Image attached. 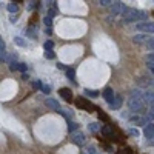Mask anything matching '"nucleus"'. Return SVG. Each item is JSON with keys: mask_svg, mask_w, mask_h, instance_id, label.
Instances as JSON below:
<instances>
[{"mask_svg": "<svg viewBox=\"0 0 154 154\" xmlns=\"http://www.w3.org/2000/svg\"><path fill=\"white\" fill-rule=\"evenodd\" d=\"M128 108H130L133 112H143L145 111V94L142 91H139V89H136V91L131 93V97L128 99Z\"/></svg>", "mask_w": 154, "mask_h": 154, "instance_id": "f257e3e1", "label": "nucleus"}, {"mask_svg": "<svg viewBox=\"0 0 154 154\" xmlns=\"http://www.w3.org/2000/svg\"><path fill=\"white\" fill-rule=\"evenodd\" d=\"M123 17H125V22H137L139 23V20L146 19V12L134 9V8H126L123 12Z\"/></svg>", "mask_w": 154, "mask_h": 154, "instance_id": "f03ea898", "label": "nucleus"}, {"mask_svg": "<svg viewBox=\"0 0 154 154\" xmlns=\"http://www.w3.org/2000/svg\"><path fill=\"white\" fill-rule=\"evenodd\" d=\"M126 6L123 2H112V5L109 6V12L112 16H123Z\"/></svg>", "mask_w": 154, "mask_h": 154, "instance_id": "7ed1b4c3", "label": "nucleus"}, {"mask_svg": "<svg viewBox=\"0 0 154 154\" xmlns=\"http://www.w3.org/2000/svg\"><path fill=\"white\" fill-rule=\"evenodd\" d=\"M75 106L80 108V109H85V111H94V105L91 103V102H88L85 97H77L75 100Z\"/></svg>", "mask_w": 154, "mask_h": 154, "instance_id": "20e7f679", "label": "nucleus"}, {"mask_svg": "<svg viewBox=\"0 0 154 154\" xmlns=\"http://www.w3.org/2000/svg\"><path fill=\"white\" fill-rule=\"evenodd\" d=\"M149 119H152V117H149V116H148V117H142V116H131V117H130V120L134 123V125H139V126H145L146 123H149L148 120Z\"/></svg>", "mask_w": 154, "mask_h": 154, "instance_id": "39448f33", "label": "nucleus"}, {"mask_svg": "<svg viewBox=\"0 0 154 154\" xmlns=\"http://www.w3.org/2000/svg\"><path fill=\"white\" fill-rule=\"evenodd\" d=\"M71 142L75 143V145H83L85 143V136L80 131H74L71 134Z\"/></svg>", "mask_w": 154, "mask_h": 154, "instance_id": "423d86ee", "label": "nucleus"}, {"mask_svg": "<svg viewBox=\"0 0 154 154\" xmlns=\"http://www.w3.org/2000/svg\"><path fill=\"white\" fill-rule=\"evenodd\" d=\"M136 28L139 31H146V32H152V22H140L136 25Z\"/></svg>", "mask_w": 154, "mask_h": 154, "instance_id": "0eeeda50", "label": "nucleus"}, {"mask_svg": "<svg viewBox=\"0 0 154 154\" xmlns=\"http://www.w3.org/2000/svg\"><path fill=\"white\" fill-rule=\"evenodd\" d=\"M122 103H123L122 97H120V96H114L112 100L109 102V108H111V109H119V108L122 106Z\"/></svg>", "mask_w": 154, "mask_h": 154, "instance_id": "6e6552de", "label": "nucleus"}, {"mask_svg": "<svg viewBox=\"0 0 154 154\" xmlns=\"http://www.w3.org/2000/svg\"><path fill=\"white\" fill-rule=\"evenodd\" d=\"M59 94H60V97H63L66 102H71L72 100V93H71L69 88H62L60 91H59Z\"/></svg>", "mask_w": 154, "mask_h": 154, "instance_id": "1a4fd4ad", "label": "nucleus"}, {"mask_svg": "<svg viewBox=\"0 0 154 154\" xmlns=\"http://www.w3.org/2000/svg\"><path fill=\"white\" fill-rule=\"evenodd\" d=\"M46 105H48L51 109L57 111V112H60V111H62V109H60V105H59V102H57L56 99H48V100H46Z\"/></svg>", "mask_w": 154, "mask_h": 154, "instance_id": "9d476101", "label": "nucleus"}, {"mask_svg": "<svg viewBox=\"0 0 154 154\" xmlns=\"http://www.w3.org/2000/svg\"><path fill=\"white\" fill-rule=\"evenodd\" d=\"M100 131H102V134H103V136L111 137V136H112V133H114V128H112V126H109V125H102V126H100Z\"/></svg>", "mask_w": 154, "mask_h": 154, "instance_id": "9b49d317", "label": "nucleus"}, {"mask_svg": "<svg viewBox=\"0 0 154 154\" xmlns=\"http://www.w3.org/2000/svg\"><path fill=\"white\" fill-rule=\"evenodd\" d=\"M145 136H146V139H149V140L152 139V136H154V125H152V122L145 125Z\"/></svg>", "mask_w": 154, "mask_h": 154, "instance_id": "f8f14e48", "label": "nucleus"}, {"mask_svg": "<svg viewBox=\"0 0 154 154\" xmlns=\"http://www.w3.org/2000/svg\"><path fill=\"white\" fill-rule=\"evenodd\" d=\"M148 35H145V34H137V35H134L133 37V40L136 42V43H143V42H146L148 40Z\"/></svg>", "mask_w": 154, "mask_h": 154, "instance_id": "ddd939ff", "label": "nucleus"}, {"mask_svg": "<svg viewBox=\"0 0 154 154\" xmlns=\"http://www.w3.org/2000/svg\"><path fill=\"white\" fill-rule=\"evenodd\" d=\"M103 97H105V100L108 102V103H109V102L112 100V97H114V93H112V89H111V88H105V91H103Z\"/></svg>", "mask_w": 154, "mask_h": 154, "instance_id": "4468645a", "label": "nucleus"}, {"mask_svg": "<svg viewBox=\"0 0 154 154\" xmlns=\"http://www.w3.org/2000/svg\"><path fill=\"white\" fill-rule=\"evenodd\" d=\"M152 65H154V57H152V53H151V54L146 56V66L151 69V72L154 71V66H152Z\"/></svg>", "mask_w": 154, "mask_h": 154, "instance_id": "2eb2a0df", "label": "nucleus"}, {"mask_svg": "<svg viewBox=\"0 0 154 154\" xmlns=\"http://www.w3.org/2000/svg\"><path fill=\"white\" fill-rule=\"evenodd\" d=\"M8 11L11 12V14H17V11H19V6L16 3H9L8 5Z\"/></svg>", "mask_w": 154, "mask_h": 154, "instance_id": "dca6fc26", "label": "nucleus"}, {"mask_svg": "<svg viewBox=\"0 0 154 154\" xmlns=\"http://www.w3.org/2000/svg\"><path fill=\"white\" fill-rule=\"evenodd\" d=\"M68 130H69L71 133L77 131V130H79V123H74V122H68Z\"/></svg>", "mask_w": 154, "mask_h": 154, "instance_id": "f3484780", "label": "nucleus"}, {"mask_svg": "<svg viewBox=\"0 0 154 154\" xmlns=\"http://www.w3.org/2000/svg\"><path fill=\"white\" fill-rule=\"evenodd\" d=\"M14 43H16V45H19V46H23V48L26 46V42H25L22 37H14Z\"/></svg>", "mask_w": 154, "mask_h": 154, "instance_id": "a211bd4d", "label": "nucleus"}, {"mask_svg": "<svg viewBox=\"0 0 154 154\" xmlns=\"http://www.w3.org/2000/svg\"><path fill=\"white\" fill-rule=\"evenodd\" d=\"M43 46H45L46 51H53V49H54V42H53V40H46Z\"/></svg>", "mask_w": 154, "mask_h": 154, "instance_id": "6ab92c4d", "label": "nucleus"}, {"mask_svg": "<svg viewBox=\"0 0 154 154\" xmlns=\"http://www.w3.org/2000/svg\"><path fill=\"white\" fill-rule=\"evenodd\" d=\"M137 83L140 86H148V85H151V80L149 79H137Z\"/></svg>", "mask_w": 154, "mask_h": 154, "instance_id": "aec40b11", "label": "nucleus"}, {"mask_svg": "<svg viewBox=\"0 0 154 154\" xmlns=\"http://www.w3.org/2000/svg\"><path fill=\"white\" fill-rule=\"evenodd\" d=\"M99 119H100V120H103V122H109V117L106 116V112L100 111V109H99Z\"/></svg>", "mask_w": 154, "mask_h": 154, "instance_id": "412c9836", "label": "nucleus"}, {"mask_svg": "<svg viewBox=\"0 0 154 154\" xmlns=\"http://www.w3.org/2000/svg\"><path fill=\"white\" fill-rule=\"evenodd\" d=\"M66 75H68L69 80H74V75H75L74 69H72V68H66Z\"/></svg>", "mask_w": 154, "mask_h": 154, "instance_id": "4be33fe9", "label": "nucleus"}, {"mask_svg": "<svg viewBox=\"0 0 154 154\" xmlns=\"http://www.w3.org/2000/svg\"><path fill=\"white\" fill-rule=\"evenodd\" d=\"M89 131H91V133H94V131H97L99 130V123L97 122H93V123H89Z\"/></svg>", "mask_w": 154, "mask_h": 154, "instance_id": "5701e85b", "label": "nucleus"}, {"mask_svg": "<svg viewBox=\"0 0 154 154\" xmlns=\"http://www.w3.org/2000/svg\"><path fill=\"white\" fill-rule=\"evenodd\" d=\"M16 68H17L19 71H22V72H25V71L28 69V66L25 65V63H16Z\"/></svg>", "mask_w": 154, "mask_h": 154, "instance_id": "b1692460", "label": "nucleus"}, {"mask_svg": "<svg viewBox=\"0 0 154 154\" xmlns=\"http://www.w3.org/2000/svg\"><path fill=\"white\" fill-rule=\"evenodd\" d=\"M85 94H86L88 97H97V96H99V93H96V91H89V89H85Z\"/></svg>", "mask_w": 154, "mask_h": 154, "instance_id": "393cba45", "label": "nucleus"}, {"mask_svg": "<svg viewBox=\"0 0 154 154\" xmlns=\"http://www.w3.org/2000/svg\"><path fill=\"white\" fill-rule=\"evenodd\" d=\"M45 57H46V59H56V53H54V51H46Z\"/></svg>", "mask_w": 154, "mask_h": 154, "instance_id": "a878e982", "label": "nucleus"}, {"mask_svg": "<svg viewBox=\"0 0 154 154\" xmlns=\"http://www.w3.org/2000/svg\"><path fill=\"white\" fill-rule=\"evenodd\" d=\"M119 154H133V151H131V148H123L119 151Z\"/></svg>", "mask_w": 154, "mask_h": 154, "instance_id": "bb28decb", "label": "nucleus"}, {"mask_svg": "<svg viewBox=\"0 0 154 154\" xmlns=\"http://www.w3.org/2000/svg\"><path fill=\"white\" fill-rule=\"evenodd\" d=\"M43 23L46 25V26H51V25H53V19H49V17H45V19H43Z\"/></svg>", "mask_w": 154, "mask_h": 154, "instance_id": "cd10ccee", "label": "nucleus"}, {"mask_svg": "<svg viewBox=\"0 0 154 154\" xmlns=\"http://www.w3.org/2000/svg\"><path fill=\"white\" fill-rule=\"evenodd\" d=\"M5 49H6V45L2 38H0V53H5Z\"/></svg>", "mask_w": 154, "mask_h": 154, "instance_id": "c85d7f7f", "label": "nucleus"}, {"mask_svg": "<svg viewBox=\"0 0 154 154\" xmlns=\"http://www.w3.org/2000/svg\"><path fill=\"white\" fill-rule=\"evenodd\" d=\"M48 17H49V19H54V17H56V9H49V11H48Z\"/></svg>", "mask_w": 154, "mask_h": 154, "instance_id": "c756f323", "label": "nucleus"}, {"mask_svg": "<svg viewBox=\"0 0 154 154\" xmlns=\"http://www.w3.org/2000/svg\"><path fill=\"white\" fill-rule=\"evenodd\" d=\"M42 91H43L45 94H49V91H51V88H49L48 85H42Z\"/></svg>", "mask_w": 154, "mask_h": 154, "instance_id": "7c9ffc66", "label": "nucleus"}, {"mask_svg": "<svg viewBox=\"0 0 154 154\" xmlns=\"http://www.w3.org/2000/svg\"><path fill=\"white\" fill-rule=\"evenodd\" d=\"M99 3H100L102 6H109V5H111L112 2H109V0H100V2H99Z\"/></svg>", "mask_w": 154, "mask_h": 154, "instance_id": "2f4dec72", "label": "nucleus"}, {"mask_svg": "<svg viewBox=\"0 0 154 154\" xmlns=\"http://www.w3.org/2000/svg\"><path fill=\"white\" fill-rule=\"evenodd\" d=\"M128 133H130L131 136H134V137H139V131H137V130H134V128H131V130L128 131Z\"/></svg>", "mask_w": 154, "mask_h": 154, "instance_id": "473e14b6", "label": "nucleus"}, {"mask_svg": "<svg viewBox=\"0 0 154 154\" xmlns=\"http://www.w3.org/2000/svg\"><path fill=\"white\" fill-rule=\"evenodd\" d=\"M17 20H19V17H17V16H16V14H12V16H11V17H9V22H11V23H16V22H17Z\"/></svg>", "mask_w": 154, "mask_h": 154, "instance_id": "72a5a7b5", "label": "nucleus"}, {"mask_svg": "<svg viewBox=\"0 0 154 154\" xmlns=\"http://www.w3.org/2000/svg\"><path fill=\"white\" fill-rule=\"evenodd\" d=\"M9 69H11V71H17V68H16V62H9Z\"/></svg>", "mask_w": 154, "mask_h": 154, "instance_id": "f704fd0d", "label": "nucleus"}, {"mask_svg": "<svg viewBox=\"0 0 154 154\" xmlns=\"http://www.w3.org/2000/svg\"><path fill=\"white\" fill-rule=\"evenodd\" d=\"M32 86H34L35 89H42V82H34Z\"/></svg>", "mask_w": 154, "mask_h": 154, "instance_id": "c9c22d12", "label": "nucleus"}, {"mask_svg": "<svg viewBox=\"0 0 154 154\" xmlns=\"http://www.w3.org/2000/svg\"><path fill=\"white\" fill-rule=\"evenodd\" d=\"M88 154H96V146H89L88 148Z\"/></svg>", "mask_w": 154, "mask_h": 154, "instance_id": "e433bc0d", "label": "nucleus"}, {"mask_svg": "<svg viewBox=\"0 0 154 154\" xmlns=\"http://www.w3.org/2000/svg\"><path fill=\"white\" fill-rule=\"evenodd\" d=\"M22 79H23V80H28V79H29V75H28L26 72H23V74H22Z\"/></svg>", "mask_w": 154, "mask_h": 154, "instance_id": "4c0bfd02", "label": "nucleus"}, {"mask_svg": "<svg viewBox=\"0 0 154 154\" xmlns=\"http://www.w3.org/2000/svg\"><path fill=\"white\" fill-rule=\"evenodd\" d=\"M57 66H59V69H66V66L63 63H57Z\"/></svg>", "mask_w": 154, "mask_h": 154, "instance_id": "58836bf2", "label": "nucleus"}, {"mask_svg": "<svg viewBox=\"0 0 154 154\" xmlns=\"http://www.w3.org/2000/svg\"><path fill=\"white\" fill-rule=\"evenodd\" d=\"M5 60V53H0V62Z\"/></svg>", "mask_w": 154, "mask_h": 154, "instance_id": "ea45409f", "label": "nucleus"}, {"mask_svg": "<svg viewBox=\"0 0 154 154\" xmlns=\"http://www.w3.org/2000/svg\"><path fill=\"white\" fill-rule=\"evenodd\" d=\"M46 34H48V35H51V34H53V29L48 28V29H46Z\"/></svg>", "mask_w": 154, "mask_h": 154, "instance_id": "a19ab883", "label": "nucleus"}, {"mask_svg": "<svg viewBox=\"0 0 154 154\" xmlns=\"http://www.w3.org/2000/svg\"><path fill=\"white\" fill-rule=\"evenodd\" d=\"M82 154H85V152H82Z\"/></svg>", "mask_w": 154, "mask_h": 154, "instance_id": "79ce46f5", "label": "nucleus"}, {"mask_svg": "<svg viewBox=\"0 0 154 154\" xmlns=\"http://www.w3.org/2000/svg\"><path fill=\"white\" fill-rule=\"evenodd\" d=\"M0 38H2V37H0Z\"/></svg>", "mask_w": 154, "mask_h": 154, "instance_id": "37998d69", "label": "nucleus"}]
</instances>
